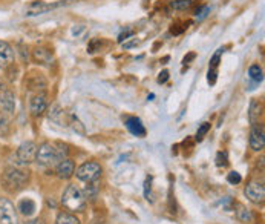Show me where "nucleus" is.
Wrapping results in <instances>:
<instances>
[{
	"mask_svg": "<svg viewBox=\"0 0 265 224\" xmlns=\"http://www.w3.org/2000/svg\"><path fill=\"white\" fill-rule=\"evenodd\" d=\"M30 181V172L22 169V167H14L10 166L5 169L4 175H2V186L8 190V192H19L22 190Z\"/></svg>",
	"mask_w": 265,
	"mask_h": 224,
	"instance_id": "nucleus-1",
	"label": "nucleus"
},
{
	"mask_svg": "<svg viewBox=\"0 0 265 224\" xmlns=\"http://www.w3.org/2000/svg\"><path fill=\"white\" fill-rule=\"evenodd\" d=\"M62 204L71 212H82L86 206V196L80 187H77L75 184H69L63 192Z\"/></svg>",
	"mask_w": 265,
	"mask_h": 224,
	"instance_id": "nucleus-2",
	"label": "nucleus"
},
{
	"mask_svg": "<svg viewBox=\"0 0 265 224\" xmlns=\"http://www.w3.org/2000/svg\"><path fill=\"white\" fill-rule=\"evenodd\" d=\"M101 175V166L95 161H88L77 169V178L83 183H95Z\"/></svg>",
	"mask_w": 265,
	"mask_h": 224,
	"instance_id": "nucleus-3",
	"label": "nucleus"
},
{
	"mask_svg": "<svg viewBox=\"0 0 265 224\" xmlns=\"http://www.w3.org/2000/svg\"><path fill=\"white\" fill-rule=\"evenodd\" d=\"M36 161L40 166H52L57 163V149L51 143H43L37 147Z\"/></svg>",
	"mask_w": 265,
	"mask_h": 224,
	"instance_id": "nucleus-4",
	"label": "nucleus"
},
{
	"mask_svg": "<svg viewBox=\"0 0 265 224\" xmlns=\"http://www.w3.org/2000/svg\"><path fill=\"white\" fill-rule=\"evenodd\" d=\"M69 2V0H60V2L57 4H45L42 2V0H34V2H31L26 8H25V16L28 17H34V16H40V14H45L51 10H56L59 7H63Z\"/></svg>",
	"mask_w": 265,
	"mask_h": 224,
	"instance_id": "nucleus-5",
	"label": "nucleus"
},
{
	"mask_svg": "<svg viewBox=\"0 0 265 224\" xmlns=\"http://www.w3.org/2000/svg\"><path fill=\"white\" fill-rule=\"evenodd\" d=\"M0 224H19L17 209L8 198H0Z\"/></svg>",
	"mask_w": 265,
	"mask_h": 224,
	"instance_id": "nucleus-6",
	"label": "nucleus"
},
{
	"mask_svg": "<svg viewBox=\"0 0 265 224\" xmlns=\"http://www.w3.org/2000/svg\"><path fill=\"white\" fill-rule=\"evenodd\" d=\"M36 155H37V144L34 141L22 143L16 152V158L20 166H26V164H31L33 161H36Z\"/></svg>",
	"mask_w": 265,
	"mask_h": 224,
	"instance_id": "nucleus-7",
	"label": "nucleus"
},
{
	"mask_svg": "<svg viewBox=\"0 0 265 224\" xmlns=\"http://www.w3.org/2000/svg\"><path fill=\"white\" fill-rule=\"evenodd\" d=\"M250 147L256 152L262 151L265 146V129L262 125L254 123L251 125V131H250Z\"/></svg>",
	"mask_w": 265,
	"mask_h": 224,
	"instance_id": "nucleus-8",
	"label": "nucleus"
},
{
	"mask_svg": "<svg viewBox=\"0 0 265 224\" xmlns=\"http://www.w3.org/2000/svg\"><path fill=\"white\" fill-rule=\"evenodd\" d=\"M245 196L254 203V204H262L263 203V198H265V187L262 183L259 181H251L247 184L245 187Z\"/></svg>",
	"mask_w": 265,
	"mask_h": 224,
	"instance_id": "nucleus-9",
	"label": "nucleus"
},
{
	"mask_svg": "<svg viewBox=\"0 0 265 224\" xmlns=\"http://www.w3.org/2000/svg\"><path fill=\"white\" fill-rule=\"evenodd\" d=\"M0 105H2L4 111L7 114H14L16 111V97L13 94V91L7 86L0 83Z\"/></svg>",
	"mask_w": 265,
	"mask_h": 224,
	"instance_id": "nucleus-10",
	"label": "nucleus"
},
{
	"mask_svg": "<svg viewBox=\"0 0 265 224\" xmlns=\"http://www.w3.org/2000/svg\"><path fill=\"white\" fill-rule=\"evenodd\" d=\"M14 49L10 43L0 40V68L2 69H7L10 68L13 63H14Z\"/></svg>",
	"mask_w": 265,
	"mask_h": 224,
	"instance_id": "nucleus-11",
	"label": "nucleus"
},
{
	"mask_svg": "<svg viewBox=\"0 0 265 224\" xmlns=\"http://www.w3.org/2000/svg\"><path fill=\"white\" fill-rule=\"evenodd\" d=\"M48 108V97L45 92H39L36 94L33 98H31V103H30V111L34 117H39L42 115Z\"/></svg>",
	"mask_w": 265,
	"mask_h": 224,
	"instance_id": "nucleus-12",
	"label": "nucleus"
},
{
	"mask_svg": "<svg viewBox=\"0 0 265 224\" xmlns=\"http://www.w3.org/2000/svg\"><path fill=\"white\" fill-rule=\"evenodd\" d=\"M74 172H75V166H74V161L72 160L65 158L60 163H57V175L62 180H69L74 175Z\"/></svg>",
	"mask_w": 265,
	"mask_h": 224,
	"instance_id": "nucleus-13",
	"label": "nucleus"
},
{
	"mask_svg": "<svg viewBox=\"0 0 265 224\" xmlns=\"http://www.w3.org/2000/svg\"><path fill=\"white\" fill-rule=\"evenodd\" d=\"M33 60L37 63V65H43V66H48L51 62H52V53L46 48H42V46H37L34 51H33Z\"/></svg>",
	"mask_w": 265,
	"mask_h": 224,
	"instance_id": "nucleus-14",
	"label": "nucleus"
},
{
	"mask_svg": "<svg viewBox=\"0 0 265 224\" xmlns=\"http://www.w3.org/2000/svg\"><path fill=\"white\" fill-rule=\"evenodd\" d=\"M126 126H127V129H129L134 135H137V137H144V135H146V129H144L141 120L137 118V117L127 118V120H126Z\"/></svg>",
	"mask_w": 265,
	"mask_h": 224,
	"instance_id": "nucleus-15",
	"label": "nucleus"
},
{
	"mask_svg": "<svg viewBox=\"0 0 265 224\" xmlns=\"http://www.w3.org/2000/svg\"><path fill=\"white\" fill-rule=\"evenodd\" d=\"M17 210H20V213L25 215V216H31L36 212V203L31 198H25L19 203Z\"/></svg>",
	"mask_w": 265,
	"mask_h": 224,
	"instance_id": "nucleus-16",
	"label": "nucleus"
},
{
	"mask_svg": "<svg viewBox=\"0 0 265 224\" xmlns=\"http://www.w3.org/2000/svg\"><path fill=\"white\" fill-rule=\"evenodd\" d=\"M28 86H30L31 91H37V94H39V89L46 88V82L42 77V74H33V77L28 80Z\"/></svg>",
	"mask_w": 265,
	"mask_h": 224,
	"instance_id": "nucleus-17",
	"label": "nucleus"
},
{
	"mask_svg": "<svg viewBox=\"0 0 265 224\" xmlns=\"http://www.w3.org/2000/svg\"><path fill=\"white\" fill-rule=\"evenodd\" d=\"M66 117H68V115L65 114V111H63L59 105H56V106L51 109V112H49V118H51L52 121H56V123H60V125L69 121V118L66 120Z\"/></svg>",
	"mask_w": 265,
	"mask_h": 224,
	"instance_id": "nucleus-18",
	"label": "nucleus"
},
{
	"mask_svg": "<svg viewBox=\"0 0 265 224\" xmlns=\"http://www.w3.org/2000/svg\"><path fill=\"white\" fill-rule=\"evenodd\" d=\"M260 109H262L260 103H259L256 98H253L251 103H250V114H248V118H250V123H251V125L257 123L259 115H260Z\"/></svg>",
	"mask_w": 265,
	"mask_h": 224,
	"instance_id": "nucleus-19",
	"label": "nucleus"
},
{
	"mask_svg": "<svg viewBox=\"0 0 265 224\" xmlns=\"http://www.w3.org/2000/svg\"><path fill=\"white\" fill-rule=\"evenodd\" d=\"M56 224H80V219L69 212H62V213H59Z\"/></svg>",
	"mask_w": 265,
	"mask_h": 224,
	"instance_id": "nucleus-20",
	"label": "nucleus"
},
{
	"mask_svg": "<svg viewBox=\"0 0 265 224\" xmlns=\"http://www.w3.org/2000/svg\"><path fill=\"white\" fill-rule=\"evenodd\" d=\"M10 114L0 112V137H7L10 134Z\"/></svg>",
	"mask_w": 265,
	"mask_h": 224,
	"instance_id": "nucleus-21",
	"label": "nucleus"
},
{
	"mask_svg": "<svg viewBox=\"0 0 265 224\" xmlns=\"http://www.w3.org/2000/svg\"><path fill=\"white\" fill-rule=\"evenodd\" d=\"M236 216H237V219L241 221V222H251L253 221V213H251V210H248L247 207H244V206H237V210H236Z\"/></svg>",
	"mask_w": 265,
	"mask_h": 224,
	"instance_id": "nucleus-22",
	"label": "nucleus"
},
{
	"mask_svg": "<svg viewBox=\"0 0 265 224\" xmlns=\"http://www.w3.org/2000/svg\"><path fill=\"white\" fill-rule=\"evenodd\" d=\"M248 76H250V79L254 80V82H262V79H263L262 68H260L259 65H253V66H250V69H248Z\"/></svg>",
	"mask_w": 265,
	"mask_h": 224,
	"instance_id": "nucleus-23",
	"label": "nucleus"
},
{
	"mask_svg": "<svg viewBox=\"0 0 265 224\" xmlns=\"http://www.w3.org/2000/svg\"><path fill=\"white\" fill-rule=\"evenodd\" d=\"M192 7V0H175L172 2V8L176 11H186Z\"/></svg>",
	"mask_w": 265,
	"mask_h": 224,
	"instance_id": "nucleus-24",
	"label": "nucleus"
},
{
	"mask_svg": "<svg viewBox=\"0 0 265 224\" xmlns=\"http://www.w3.org/2000/svg\"><path fill=\"white\" fill-rule=\"evenodd\" d=\"M210 131V123H202L199 128H198V132H196V140L198 141H201L204 137H205V134Z\"/></svg>",
	"mask_w": 265,
	"mask_h": 224,
	"instance_id": "nucleus-25",
	"label": "nucleus"
},
{
	"mask_svg": "<svg viewBox=\"0 0 265 224\" xmlns=\"http://www.w3.org/2000/svg\"><path fill=\"white\" fill-rule=\"evenodd\" d=\"M227 180H228V183H231V184H239L241 181H242V177L237 173V172H230L228 175H227Z\"/></svg>",
	"mask_w": 265,
	"mask_h": 224,
	"instance_id": "nucleus-26",
	"label": "nucleus"
},
{
	"mask_svg": "<svg viewBox=\"0 0 265 224\" xmlns=\"http://www.w3.org/2000/svg\"><path fill=\"white\" fill-rule=\"evenodd\" d=\"M227 164V152H218V155H216V166H225Z\"/></svg>",
	"mask_w": 265,
	"mask_h": 224,
	"instance_id": "nucleus-27",
	"label": "nucleus"
},
{
	"mask_svg": "<svg viewBox=\"0 0 265 224\" xmlns=\"http://www.w3.org/2000/svg\"><path fill=\"white\" fill-rule=\"evenodd\" d=\"M169 80V71L167 69H164V71H161L160 72V76H158V83L160 85H163V83H166Z\"/></svg>",
	"mask_w": 265,
	"mask_h": 224,
	"instance_id": "nucleus-28",
	"label": "nucleus"
},
{
	"mask_svg": "<svg viewBox=\"0 0 265 224\" xmlns=\"http://www.w3.org/2000/svg\"><path fill=\"white\" fill-rule=\"evenodd\" d=\"M207 80H208L210 85H213V83L216 82V69H210V71H208V77H207Z\"/></svg>",
	"mask_w": 265,
	"mask_h": 224,
	"instance_id": "nucleus-29",
	"label": "nucleus"
},
{
	"mask_svg": "<svg viewBox=\"0 0 265 224\" xmlns=\"http://www.w3.org/2000/svg\"><path fill=\"white\" fill-rule=\"evenodd\" d=\"M195 57H196V54H195V53H190V54H187V56L184 57V60H182V63L186 65V63H189V62H192V60H193Z\"/></svg>",
	"mask_w": 265,
	"mask_h": 224,
	"instance_id": "nucleus-30",
	"label": "nucleus"
},
{
	"mask_svg": "<svg viewBox=\"0 0 265 224\" xmlns=\"http://www.w3.org/2000/svg\"><path fill=\"white\" fill-rule=\"evenodd\" d=\"M130 36H134V31H127V33H124V34H121L118 40L123 42V40H126V37H130Z\"/></svg>",
	"mask_w": 265,
	"mask_h": 224,
	"instance_id": "nucleus-31",
	"label": "nucleus"
},
{
	"mask_svg": "<svg viewBox=\"0 0 265 224\" xmlns=\"http://www.w3.org/2000/svg\"><path fill=\"white\" fill-rule=\"evenodd\" d=\"M30 224H45V222H43V219H34V221H31Z\"/></svg>",
	"mask_w": 265,
	"mask_h": 224,
	"instance_id": "nucleus-32",
	"label": "nucleus"
}]
</instances>
